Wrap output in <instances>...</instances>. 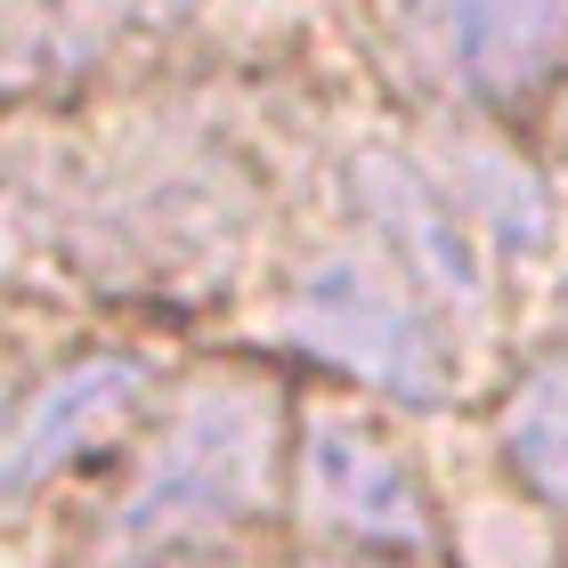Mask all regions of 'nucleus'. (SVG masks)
I'll use <instances>...</instances> for the list:
<instances>
[{
    "mask_svg": "<svg viewBox=\"0 0 568 568\" xmlns=\"http://www.w3.org/2000/svg\"><path fill=\"white\" fill-rule=\"evenodd\" d=\"M349 203L366 220L374 252L390 261L438 317L479 325L487 317V236L471 227V212L447 195V179L398 146H366L349 163Z\"/></svg>",
    "mask_w": 568,
    "mask_h": 568,
    "instance_id": "39448f33",
    "label": "nucleus"
},
{
    "mask_svg": "<svg viewBox=\"0 0 568 568\" xmlns=\"http://www.w3.org/2000/svg\"><path fill=\"white\" fill-rule=\"evenodd\" d=\"M504 455L536 496L568 520V357H536L504 398Z\"/></svg>",
    "mask_w": 568,
    "mask_h": 568,
    "instance_id": "6e6552de",
    "label": "nucleus"
},
{
    "mask_svg": "<svg viewBox=\"0 0 568 568\" xmlns=\"http://www.w3.org/2000/svg\"><path fill=\"white\" fill-rule=\"evenodd\" d=\"M382 49L423 98L504 114L568 65V0H374Z\"/></svg>",
    "mask_w": 568,
    "mask_h": 568,
    "instance_id": "7ed1b4c3",
    "label": "nucleus"
},
{
    "mask_svg": "<svg viewBox=\"0 0 568 568\" xmlns=\"http://www.w3.org/2000/svg\"><path fill=\"white\" fill-rule=\"evenodd\" d=\"M301 520L317 545L333 552H423L430 545V504L423 479L390 438L366 415H342V406H317L301 423Z\"/></svg>",
    "mask_w": 568,
    "mask_h": 568,
    "instance_id": "20e7f679",
    "label": "nucleus"
},
{
    "mask_svg": "<svg viewBox=\"0 0 568 568\" xmlns=\"http://www.w3.org/2000/svg\"><path fill=\"white\" fill-rule=\"evenodd\" d=\"M268 471H276V398L236 374L203 382L146 438L131 487L98 520V568H163L220 545L227 528H244L268 504Z\"/></svg>",
    "mask_w": 568,
    "mask_h": 568,
    "instance_id": "f257e3e1",
    "label": "nucleus"
},
{
    "mask_svg": "<svg viewBox=\"0 0 568 568\" xmlns=\"http://www.w3.org/2000/svg\"><path fill=\"white\" fill-rule=\"evenodd\" d=\"M552 146H560V163H568V90H560V106H552Z\"/></svg>",
    "mask_w": 568,
    "mask_h": 568,
    "instance_id": "9d476101",
    "label": "nucleus"
},
{
    "mask_svg": "<svg viewBox=\"0 0 568 568\" xmlns=\"http://www.w3.org/2000/svg\"><path fill=\"white\" fill-rule=\"evenodd\" d=\"M139 398H146L139 357H82V366H58L9 415V447H0V487H9V504H33L73 455H90L106 430L131 423Z\"/></svg>",
    "mask_w": 568,
    "mask_h": 568,
    "instance_id": "423d86ee",
    "label": "nucleus"
},
{
    "mask_svg": "<svg viewBox=\"0 0 568 568\" xmlns=\"http://www.w3.org/2000/svg\"><path fill=\"white\" fill-rule=\"evenodd\" d=\"M430 146H438L430 171L447 179V195L471 212V227L487 244H504V252H520V261H528V252H545L560 236V203L545 187V171L520 163L496 131H479L471 114H455Z\"/></svg>",
    "mask_w": 568,
    "mask_h": 568,
    "instance_id": "0eeeda50",
    "label": "nucleus"
},
{
    "mask_svg": "<svg viewBox=\"0 0 568 568\" xmlns=\"http://www.w3.org/2000/svg\"><path fill=\"white\" fill-rule=\"evenodd\" d=\"M560 317H568V293H560Z\"/></svg>",
    "mask_w": 568,
    "mask_h": 568,
    "instance_id": "9b49d317",
    "label": "nucleus"
},
{
    "mask_svg": "<svg viewBox=\"0 0 568 568\" xmlns=\"http://www.w3.org/2000/svg\"><path fill=\"white\" fill-rule=\"evenodd\" d=\"M301 568H390V560H366V552H317V560H301Z\"/></svg>",
    "mask_w": 568,
    "mask_h": 568,
    "instance_id": "1a4fd4ad",
    "label": "nucleus"
},
{
    "mask_svg": "<svg viewBox=\"0 0 568 568\" xmlns=\"http://www.w3.org/2000/svg\"><path fill=\"white\" fill-rule=\"evenodd\" d=\"M276 342H293L301 357L366 382V390L398 398V406H438L447 398V333L438 308L406 284L382 252L357 244H325L284 276L276 293Z\"/></svg>",
    "mask_w": 568,
    "mask_h": 568,
    "instance_id": "f03ea898",
    "label": "nucleus"
}]
</instances>
